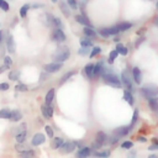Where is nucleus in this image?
<instances>
[{"mask_svg":"<svg viewBox=\"0 0 158 158\" xmlns=\"http://www.w3.org/2000/svg\"><path fill=\"white\" fill-rule=\"evenodd\" d=\"M104 78V80L106 84H109V85H111V87H115V88H121V82H120V79L116 74H114L113 72H110L108 71L106 68H105V71H104V74L101 76Z\"/></svg>","mask_w":158,"mask_h":158,"instance_id":"obj_1","label":"nucleus"},{"mask_svg":"<svg viewBox=\"0 0 158 158\" xmlns=\"http://www.w3.org/2000/svg\"><path fill=\"white\" fill-rule=\"evenodd\" d=\"M69 56H71V51L68 47L66 46H63V47H59L58 50H57V52L53 55V59L55 62H61L63 63L64 61H67L68 58H69Z\"/></svg>","mask_w":158,"mask_h":158,"instance_id":"obj_2","label":"nucleus"},{"mask_svg":"<svg viewBox=\"0 0 158 158\" xmlns=\"http://www.w3.org/2000/svg\"><path fill=\"white\" fill-rule=\"evenodd\" d=\"M141 93L143 94V96L147 99L155 98L158 95V87L153 85V84H148V85H145L141 89Z\"/></svg>","mask_w":158,"mask_h":158,"instance_id":"obj_3","label":"nucleus"},{"mask_svg":"<svg viewBox=\"0 0 158 158\" xmlns=\"http://www.w3.org/2000/svg\"><path fill=\"white\" fill-rule=\"evenodd\" d=\"M52 38L56 42H64L66 41V35L63 32V29H59V27H56L53 34H52Z\"/></svg>","mask_w":158,"mask_h":158,"instance_id":"obj_4","label":"nucleus"},{"mask_svg":"<svg viewBox=\"0 0 158 158\" xmlns=\"http://www.w3.org/2000/svg\"><path fill=\"white\" fill-rule=\"evenodd\" d=\"M62 68V63L61 62H53V63H48L43 67V69L47 72V73H56L58 72Z\"/></svg>","mask_w":158,"mask_h":158,"instance_id":"obj_5","label":"nucleus"},{"mask_svg":"<svg viewBox=\"0 0 158 158\" xmlns=\"http://www.w3.org/2000/svg\"><path fill=\"white\" fill-rule=\"evenodd\" d=\"M76 146H77V143H76V142H73V141L63 142V145L61 146V152H62V153H71V152L74 151Z\"/></svg>","mask_w":158,"mask_h":158,"instance_id":"obj_6","label":"nucleus"},{"mask_svg":"<svg viewBox=\"0 0 158 158\" xmlns=\"http://www.w3.org/2000/svg\"><path fill=\"white\" fill-rule=\"evenodd\" d=\"M121 79H122V83L124 85L129 89V90H131L132 89V83H131V78L129 76V72L127 71H124L122 74H121Z\"/></svg>","mask_w":158,"mask_h":158,"instance_id":"obj_7","label":"nucleus"},{"mask_svg":"<svg viewBox=\"0 0 158 158\" xmlns=\"http://www.w3.org/2000/svg\"><path fill=\"white\" fill-rule=\"evenodd\" d=\"M45 141H46V136L43 134H36L34 136L32 141H31V143H32L34 146H40V145L43 143Z\"/></svg>","mask_w":158,"mask_h":158,"instance_id":"obj_8","label":"nucleus"},{"mask_svg":"<svg viewBox=\"0 0 158 158\" xmlns=\"http://www.w3.org/2000/svg\"><path fill=\"white\" fill-rule=\"evenodd\" d=\"M41 110H42V114H43V116L46 119H50L53 116V109L51 108V105H42L41 106Z\"/></svg>","mask_w":158,"mask_h":158,"instance_id":"obj_9","label":"nucleus"},{"mask_svg":"<svg viewBox=\"0 0 158 158\" xmlns=\"http://www.w3.org/2000/svg\"><path fill=\"white\" fill-rule=\"evenodd\" d=\"M104 71H105V67L103 64V62H99L94 66V77H101L104 74Z\"/></svg>","mask_w":158,"mask_h":158,"instance_id":"obj_10","label":"nucleus"},{"mask_svg":"<svg viewBox=\"0 0 158 158\" xmlns=\"http://www.w3.org/2000/svg\"><path fill=\"white\" fill-rule=\"evenodd\" d=\"M76 21H77V22H79V24L84 25V26H89V27H93L90 20H89L88 17H85L84 15H76Z\"/></svg>","mask_w":158,"mask_h":158,"instance_id":"obj_11","label":"nucleus"},{"mask_svg":"<svg viewBox=\"0 0 158 158\" xmlns=\"http://www.w3.org/2000/svg\"><path fill=\"white\" fill-rule=\"evenodd\" d=\"M131 130V127L130 126H124V127H119V129H116L114 131V135H116V136H119V137H122V136H125V135H127L129 134V131Z\"/></svg>","mask_w":158,"mask_h":158,"instance_id":"obj_12","label":"nucleus"},{"mask_svg":"<svg viewBox=\"0 0 158 158\" xmlns=\"http://www.w3.org/2000/svg\"><path fill=\"white\" fill-rule=\"evenodd\" d=\"M84 73L89 79H93L94 78V64L92 63H88V64L84 67Z\"/></svg>","mask_w":158,"mask_h":158,"instance_id":"obj_13","label":"nucleus"},{"mask_svg":"<svg viewBox=\"0 0 158 158\" xmlns=\"http://www.w3.org/2000/svg\"><path fill=\"white\" fill-rule=\"evenodd\" d=\"M132 76H134V79L135 82L137 84H141V80H142V74H141V71L138 69L137 67H135L132 69Z\"/></svg>","mask_w":158,"mask_h":158,"instance_id":"obj_14","label":"nucleus"},{"mask_svg":"<svg viewBox=\"0 0 158 158\" xmlns=\"http://www.w3.org/2000/svg\"><path fill=\"white\" fill-rule=\"evenodd\" d=\"M6 46H8V51L10 52V53H14L15 50H16V46H15V42H14V37H13V36H9V37H8Z\"/></svg>","mask_w":158,"mask_h":158,"instance_id":"obj_15","label":"nucleus"},{"mask_svg":"<svg viewBox=\"0 0 158 158\" xmlns=\"http://www.w3.org/2000/svg\"><path fill=\"white\" fill-rule=\"evenodd\" d=\"M92 155V150L89 148V147H83V148L79 150V152L77 153L78 157H88Z\"/></svg>","mask_w":158,"mask_h":158,"instance_id":"obj_16","label":"nucleus"},{"mask_svg":"<svg viewBox=\"0 0 158 158\" xmlns=\"http://www.w3.org/2000/svg\"><path fill=\"white\" fill-rule=\"evenodd\" d=\"M63 142H64V140H63L62 137H56L53 140V142H52V148H53V150L61 148V146L63 145Z\"/></svg>","mask_w":158,"mask_h":158,"instance_id":"obj_17","label":"nucleus"},{"mask_svg":"<svg viewBox=\"0 0 158 158\" xmlns=\"http://www.w3.org/2000/svg\"><path fill=\"white\" fill-rule=\"evenodd\" d=\"M22 117V115H21V113L19 111V110H14V111L10 113V120L11 121H20V119Z\"/></svg>","mask_w":158,"mask_h":158,"instance_id":"obj_18","label":"nucleus"},{"mask_svg":"<svg viewBox=\"0 0 158 158\" xmlns=\"http://www.w3.org/2000/svg\"><path fill=\"white\" fill-rule=\"evenodd\" d=\"M148 104H150V108L153 110V111H158V99L156 96L148 99Z\"/></svg>","mask_w":158,"mask_h":158,"instance_id":"obj_19","label":"nucleus"},{"mask_svg":"<svg viewBox=\"0 0 158 158\" xmlns=\"http://www.w3.org/2000/svg\"><path fill=\"white\" fill-rule=\"evenodd\" d=\"M96 141H99L101 145H104V143H106L108 142V136L105 135L103 131H100V132H98L96 134Z\"/></svg>","mask_w":158,"mask_h":158,"instance_id":"obj_20","label":"nucleus"},{"mask_svg":"<svg viewBox=\"0 0 158 158\" xmlns=\"http://www.w3.org/2000/svg\"><path fill=\"white\" fill-rule=\"evenodd\" d=\"M53 99H55V89H50V92L47 93V95H46V104L47 105H51V103L53 101Z\"/></svg>","mask_w":158,"mask_h":158,"instance_id":"obj_21","label":"nucleus"},{"mask_svg":"<svg viewBox=\"0 0 158 158\" xmlns=\"http://www.w3.org/2000/svg\"><path fill=\"white\" fill-rule=\"evenodd\" d=\"M59 6H61V9H62V13L64 14V16H66V17H69V16H71V11H69V8L67 6V4L63 3V1H61V3H59Z\"/></svg>","mask_w":158,"mask_h":158,"instance_id":"obj_22","label":"nucleus"},{"mask_svg":"<svg viewBox=\"0 0 158 158\" xmlns=\"http://www.w3.org/2000/svg\"><path fill=\"white\" fill-rule=\"evenodd\" d=\"M84 35L88 36V37H95V36H96V32L93 30V27L85 26V29H84Z\"/></svg>","mask_w":158,"mask_h":158,"instance_id":"obj_23","label":"nucleus"},{"mask_svg":"<svg viewBox=\"0 0 158 158\" xmlns=\"http://www.w3.org/2000/svg\"><path fill=\"white\" fill-rule=\"evenodd\" d=\"M74 74H77V71H71V72H67L66 74L62 77V79H61V84H63L64 82H67L68 79H71V78H72L73 76H74Z\"/></svg>","mask_w":158,"mask_h":158,"instance_id":"obj_24","label":"nucleus"},{"mask_svg":"<svg viewBox=\"0 0 158 158\" xmlns=\"http://www.w3.org/2000/svg\"><path fill=\"white\" fill-rule=\"evenodd\" d=\"M116 26H117V29L120 31H126V30H129V29L132 27V24H130V22H120Z\"/></svg>","mask_w":158,"mask_h":158,"instance_id":"obj_25","label":"nucleus"},{"mask_svg":"<svg viewBox=\"0 0 158 158\" xmlns=\"http://www.w3.org/2000/svg\"><path fill=\"white\" fill-rule=\"evenodd\" d=\"M15 150H16L17 152H24L26 150H30V147L24 145V142H17V145L15 146Z\"/></svg>","mask_w":158,"mask_h":158,"instance_id":"obj_26","label":"nucleus"},{"mask_svg":"<svg viewBox=\"0 0 158 158\" xmlns=\"http://www.w3.org/2000/svg\"><path fill=\"white\" fill-rule=\"evenodd\" d=\"M116 51L119 52L120 55H122V56H126L127 55V48H126V47L124 46V45H121V43H117V46H116Z\"/></svg>","mask_w":158,"mask_h":158,"instance_id":"obj_27","label":"nucleus"},{"mask_svg":"<svg viewBox=\"0 0 158 158\" xmlns=\"http://www.w3.org/2000/svg\"><path fill=\"white\" fill-rule=\"evenodd\" d=\"M124 99H125L130 105H134V98H132V95H131V93H130L129 90H126V92L124 93Z\"/></svg>","mask_w":158,"mask_h":158,"instance_id":"obj_28","label":"nucleus"},{"mask_svg":"<svg viewBox=\"0 0 158 158\" xmlns=\"http://www.w3.org/2000/svg\"><path fill=\"white\" fill-rule=\"evenodd\" d=\"M9 79L10 80H19L20 79V72L17 71H13L9 73Z\"/></svg>","mask_w":158,"mask_h":158,"instance_id":"obj_29","label":"nucleus"},{"mask_svg":"<svg viewBox=\"0 0 158 158\" xmlns=\"http://www.w3.org/2000/svg\"><path fill=\"white\" fill-rule=\"evenodd\" d=\"M117 55H119V52L116 50H114L113 52H110V56H109V59H108V62L110 63V64H113V63H114V61L117 57Z\"/></svg>","mask_w":158,"mask_h":158,"instance_id":"obj_30","label":"nucleus"},{"mask_svg":"<svg viewBox=\"0 0 158 158\" xmlns=\"http://www.w3.org/2000/svg\"><path fill=\"white\" fill-rule=\"evenodd\" d=\"M26 135H27V132H26V130H25V131H22V132L17 134V135H15V136H16V141H17V142H25Z\"/></svg>","mask_w":158,"mask_h":158,"instance_id":"obj_31","label":"nucleus"},{"mask_svg":"<svg viewBox=\"0 0 158 158\" xmlns=\"http://www.w3.org/2000/svg\"><path fill=\"white\" fill-rule=\"evenodd\" d=\"M29 9H30V5L29 4H25L24 6L20 9V16L21 17H25L26 14H27V11H29Z\"/></svg>","mask_w":158,"mask_h":158,"instance_id":"obj_32","label":"nucleus"},{"mask_svg":"<svg viewBox=\"0 0 158 158\" xmlns=\"http://www.w3.org/2000/svg\"><path fill=\"white\" fill-rule=\"evenodd\" d=\"M20 157H34L35 156V152L31 151V150H26L24 152H19Z\"/></svg>","mask_w":158,"mask_h":158,"instance_id":"obj_33","label":"nucleus"},{"mask_svg":"<svg viewBox=\"0 0 158 158\" xmlns=\"http://www.w3.org/2000/svg\"><path fill=\"white\" fill-rule=\"evenodd\" d=\"M10 110L9 109H3V110H0V117L1 119H9L10 117Z\"/></svg>","mask_w":158,"mask_h":158,"instance_id":"obj_34","label":"nucleus"},{"mask_svg":"<svg viewBox=\"0 0 158 158\" xmlns=\"http://www.w3.org/2000/svg\"><path fill=\"white\" fill-rule=\"evenodd\" d=\"M80 45L82 46H88V47H92L93 46V42L89 40V37L87 36V37H84V38H82L80 40Z\"/></svg>","mask_w":158,"mask_h":158,"instance_id":"obj_35","label":"nucleus"},{"mask_svg":"<svg viewBox=\"0 0 158 158\" xmlns=\"http://www.w3.org/2000/svg\"><path fill=\"white\" fill-rule=\"evenodd\" d=\"M89 48H90V47H88V46H82V48L78 50V53L82 55V56H85V55L89 53V51H90Z\"/></svg>","mask_w":158,"mask_h":158,"instance_id":"obj_36","label":"nucleus"},{"mask_svg":"<svg viewBox=\"0 0 158 158\" xmlns=\"http://www.w3.org/2000/svg\"><path fill=\"white\" fill-rule=\"evenodd\" d=\"M106 31H108L109 36H110V35H117V34L120 32V30L117 29V26H114V27H109V29H106Z\"/></svg>","mask_w":158,"mask_h":158,"instance_id":"obj_37","label":"nucleus"},{"mask_svg":"<svg viewBox=\"0 0 158 158\" xmlns=\"http://www.w3.org/2000/svg\"><path fill=\"white\" fill-rule=\"evenodd\" d=\"M25 130H26V124H21L19 127H16L14 130V135H17V134L22 132V131H25Z\"/></svg>","mask_w":158,"mask_h":158,"instance_id":"obj_38","label":"nucleus"},{"mask_svg":"<svg viewBox=\"0 0 158 158\" xmlns=\"http://www.w3.org/2000/svg\"><path fill=\"white\" fill-rule=\"evenodd\" d=\"M100 52H101V48H100V47H94V48L92 50V52H90V58H93V57L98 56Z\"/></svg>","mask_w":158,"mask_h":158,"instance_id":"obj_39","label":"nucleus"},{"mask_svg":"<svg viewBox=\"0 0 158 158\" xmlns=\"http://www.w3.org/2000/svg\"><path fill=\"white\" fill-rule=\"evenodd\" d=\"M15 89H16L17 92H27V90H29L27 85H25V84H17Z\"/></svg>","mask_w":158,"mask_h":158,"instance_id":"obj_40","label":"nucleus"},{"mask_svg":"<svg viewBox=\"0 0 158 158\" xmlns=\"http://www.w3.org/2000/svg\"><path fill=\"white\" fill-rule=\"evenodd\" d=\"M137 119H138V111H137V110H135V114H134V117H132V121H131L130 127H132V126L137 122Z\"/></svg>","mask_w":158,"mask_h":158,"instance_id":"obj_41","label":"nucleus"},{"mask_svg":"<svg viewBox=\"0 0 158 158\" xmlns=\"http://www.w3.org/2000/svg\"><path fill=\"white\" fill-rule=\"evenodd\" d=\"M0 8H1L4 11H8L9 10V4L5 1V0H0Z\"/></svg>","mask_w":158,"mask_h":158,"instance_id":"obj_42","label":"nucleus"},{"mask_svg":"<svg viewBox=\"0 0 158 158\" xmlns=\"http://www.w3.org/2000/svg\"><path fill=\"white\" fill-rule=\"evenodd\" d=\"M110 155V152L108 151H104V152H95L94 153V156H96V157H109Z\"/></svg>","mask_w":158,"mask_h":158,"instance_id":"obj_43","label":"nucleus"},{"mask_svg":"<svg viewBox=\"0 0 158 158\" xmlns=\"http://www.w3.org/2000/svg\"><path fill=\"white\" fill-rule=\"evenodd\" d=\"M132 146H134V143H132V142H130V141H126V142H124V143L121 145V147H122V148H126V150L131 148Z\"/></svg>","mask_w":158,"mask_h":158,"instance_id":"obj_44","label":"nucleus"},{"mask_svg":"<svg viewBox=\"0 0 158 158\" xmlns=\"http://www.w3.org/2000/svg\"><path fill=\"white\" fill-rule=\"evenodd\" d=\"M67 3H68V5H69L72 9H77V8H78L77 0H67Z\"/></svg>","mask_w":158,"mask_h":158,"instance_id":"obj_45","label":"nucleus"},{"mask_svg":"<svg viewBox=\"0 0 158 158\" xmlns=\"http://www.w3.org/2000/svg\"><path fill=\"white\" fill-rule=\"evenodd\" d=\"M4 63H5V66H8V67H10V66H11V64H13V59H11V58H10V57H9V56H6V57H5V59H4Z\"/></svg>","mask_w":158,"mask_h":158,"instance_id":"obj_46","label":"nucleus"},{"mask_svg":"<svg viewBox=\"0 0 158 158\" xmlns=\"http://www.w3.org/2000/svg\"><path fill=\"white\" fill-rule=\"evenodd\" d=\"M46 132H47V135L50 136V137H53V130H52V127L51 126H46Z\"/></svg>","mask_w":158,"mask_h":158,"instance_id":"obj_47","label":"nucleus"},{"mask_svg":"<svg viewBox=\"0 0 158 158\" xmlns=\"http://www.w3.org/2000/svg\"><path fill=\"white\" fill-rule=\"evenodd\" d=\"M9 89V84L8 83H0V90L1 92H5Z\"/></svg>","mask_w":158,"mask_h":158,"instance_id":"obj_48","label":"nucleus"},{"mask_svg":"<svg viewBox=\"0 0 158 158\" xmlns=\"http://www.w3.org/2000/svg\"><path fill=\"white\" fill-rule=\"evenodd\" d=\"M55 25H56V27H59V29H63L62 21H61L59 19H57V17H55Z\"/></svg>","mask_w":158,"mask_h":158,"instance_id":"obj_49","label":"nucleus"},{"mask_svg":"<svg viewBox=\"0 0 158 158\" xmlns=\"http://www.w3.org/2000/svg\"><path fill=\"white\" fill-rule=\"evenodd\" d=\"M99 32H100V35H101V36H104V37H109V34H108L106 29H101Z\"/></svg>","mask_w":158,"mask_h":158,"instance_id":"obj_50","label":"nucleus"},{"mask_svg":"<svg viewBox=\"0 0 158 158\" xmlns=\"http://www.w3.org/2000/svg\"><path fill=\"white\" fill-rule=\"evenodd\" d=\"M101 146H103V145L100 143L99 141H95V142H94V143H93V146H92V147H93V148H95V150H98V148H100V147H101Z\"/></svg>","mask_w":158,"mask_h":158,"instance_id":"obj_51","label":"nucleus"},{"mask_svg":"<svg viewBox=\"0 0 158 158\" xmlns=\"http://www.w3.org/2000/svg\"><path fill=\"white\" fill-rule=\"evenodd\" d=\"M8 68H9V67H8V66H5V64H4L3 67H0V74H1V73H4L5 71L8 69Z\"/></svg>","mask_w":158,"mask_h":158,"instance_id":"obj_52","label":"nucleus"},{"mask_svg":"<svg viewBox=\"0 0 158 158\" xmlns=\"http://www.w3.org/2000/svg\"><path fill=\"white\" fill-rule=\"evenodd\" d=\"M143 40H145V38H140V40L137 41V43H136V47H138V45H140V43H141V42L143 41Z\"/></svg>","mask_w":158,"mask_h":158,"instance_id":"obj_53","label":"nucleus"},{"mask_svg":"<svg viewBox=\"0 0 158 158\" xmlns=\"http://www.w3.org/2000/svg\"><path fill=\"white\" fill-rule=\"evenodd\" d=\"M138 141L140 142H146V138L145 137H138Z\"/></svg>","mask_w":158,"mask_h":158,"instance_id":"obj_54","label":"nucleus"},{"mask_svg":"<svg viewBox=\"0 0 158 158\" xmlns=\"http://www.w3.org/2000/svg\"><path fill=\"white\" fill-rule=\"evenodd\" d=\"M1 40H3V31L0 30V42H1Z\"/></svg>","mask_w":158,"mask_h":158,"instance_id":"obj_55","label":"nucleus"},{"mask_svg":"<svg viewBox=\"0 0 158 158\" xmlns=\"http://www.w3.org/2000/svg\"><path fill=\"white\" fill-rule=\"evenodd\" d=\"M80 3L83 4V6H84V5H85V4H87V0H80Z\"/></svg>","mask_w":158,"mask_h":158,"instance_id":"obj_56","label":"nucleus"},{"mask_svg":"<svg viewBox=\"0 0 158 158\" xmlns=\"http://www.w3.org/2000/svg\"><path fill=\"white\" fill-rule=\"evenodd\" d=\"M46 77H47L46 74H42V76H41V78H42V79H41V80H45V78H46Z\"/></svg>","mask_w":158,"mask_h":158,"instance_id":"obj_57","label":"nucleus"},{"mask_svg":"<svg viewBox=\"0 0 158 158\" xmlns=\"http://www.w3.org/2000/svg\"><path fill=\"white\" fill-rule=\"evenodd\" d=\"M52 1H53V3H56V1H57V0H52Z\"/></svg>","mask_w":158,"mask_h":158,"instance_id":"obj_58","label":"nucleus"},{"mask_svg":"<svg viewBox=\"0 0 158 158\" xmlns=\"http://www.w3.org/2000/svg\"><path fill=\"white\" fill-rule=\"evenodd\" d=\"M156 22H157V25H158V19H157V21H156Z\"/></svg>","mask_w":158,"mask_h":158,"instance_id":"obj_59","label":"nucleus"}]
</instances>
